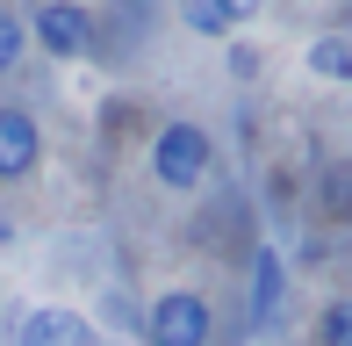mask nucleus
I'll return each mask as SVG.
<instances>
[{"label":"nucleus","instance_id":"nucleus-1","mask_svg":"<svg viewBox=\"0 0 352 346\" xmlns=\"http://www.w3.org/2000/svg\"><path fill=\"white\" fill-rule=\"evenodd\" d=\"M209 159H216V145H209L201 123H166V130L151 137V173H158V187H173V195L201 187Z\"/></svg>","mask_w":352,"mask_h":346},{"label":"nucleus","instance_id":"nucleus-2","mask_svg":"<svg viewBox=\"0 0 352 346\" xmlns=\"http://www.w3.org/2000/svg\"><path fill=\"white\" fill-rule=\"evenodd\" d=\"M137 332L151 339V346H209L216 310H209V296H195V289H166V296L137 318Z\"/></svg>","mask_w":352,"mask_h":346},{"label":"nucleus","instance_id":"nucleus-3","mask_svg":"<svg viewBox=\"0 0 352 346\" xmlns=\"http://www.w3.org/2000/svg\"><path fill=\"white\" fill-rule=\"evenodd\" d=\"M29 37L51 58H87L94 51V14L79 8V0H43V8L29 14Z\"/></svg>","mask_w":352,"mask_h":346},{"label":"nucleus","instance_id":"nucleus-4","mask_svg":"<svg viewBox=\"0 0 352 346\" xmlns=\"http://www.w3.org/2000/svg\"><path fill=\"white\" fill-rule=\"evenodd\" d=\"M0 339L8 346H94V325L79 310H22Z\"/></svg>","mask_w":352,"mask_h":346},{"label":"nucleus","instance_id":"nucleus-5","mask_svg":"<svg viewBox=\"0 0 352 346\" xmlns=\"http://www.w3.org/2000/svg\"><path fill=\"white\" fill-rule=\"evenodd\" d=\"M36 159H43L36 116H29V108H14V101H0V181H22Z\"/></svg>","mask_w":352,"mask_h":346},{"label":"nucleus","instance_id":"nucleus-6","mask_svg":"<svg viewBox=\"0 0 352 346\" xmlns=\"http://www.w3.org/2000/svg\"><path fill=\"white\" fill-rule=\"evenodd\" d=\"M280 289H287V267H280L274 245H259V253H252V296H245V318H252V325H274Z\"/></svg>","mask_w":352,"mask_h":346},{"label":"nucleus","instance_id":"nucleus-7","mask_svg":"<svg viewBox=\"0 0 352 346\" xmlns=\"http://www.w3.org/2000/svg\"><path fill=\"white\" fill-rule=\"evenodd\" d=\"M180 22L195 29V37H209V43H230L237 29H245V14H237L230 0H180Z\"/></svg>","mask_w":352,"mask_h":346},{"label":"nucleus","instance_id":"nucleus-8","mask_svg":"<svg viewBox=\"0 0 352 346\" xmlns=\"http://www.w3.org/2000/svg\"><path fill=\"white\" fill-rule=\"evenodd\" d=\"M316 202H324L331 224H352V159H331L316 173Z\"/></svg>","mask_w":352,"mask_h":346},{"label":"nucleus","instance_id":"nucleus-9","mask_svg":"<svg viewBox=\"0 0 352 346\" xmlns=\"http://www.w3.org/2000/svg\"><path fill=\"white\" fill-rule=\"evenodd\" d=\"M309 72H316V80L352 87V43H345V37H316V43H309Z\"/></svg>","mask_w":352,"mask_h":346},{"label":"nucleus","instance_id":"nucleus-10","mask_svg":"<svg viewBox=\"0 0 352 346\" xmlns=\"http://www.w3.org/2000/svg\"><path fill=\"white\" fill-rule=\"evenodd\" d=\"M316 346H352V296L324 303V318H316Z\"/></svg>","mask_w":352,"mask_h":346},{"label":"nucleus","instance_id":"nucleus-11","mask_svg":"<svg viewBox=\"0 0 352 346\" xmlns=\"http://www.w3.org/2000/svg\"><path fill=\"white\" fill-rule=\"evenodd\" d=\"M22 51H29V22H22L14 8H0V72L22 65Z\"/></svg>","mask_w":352,"mask_h":346},{"label":"nucleus","instance_id":"nucleus-12","mask_svg":"<svg viewBox=\"0 0 352 346\" xmlns=\"http://www.w3.org/2000/svg\"><path fill=\"white\" fill-rule=\"evenodd\" d=\"M230 8H237V14H245V22H252V14H259V8H266V0H230Z\"/></svg>","mask_w":352,"mask_h":346}]
</instances>
